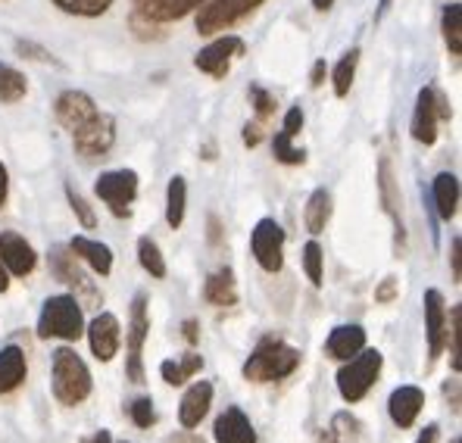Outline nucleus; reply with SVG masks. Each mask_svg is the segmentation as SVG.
I'll use <instances>...</instances> for the list:
<instances>
[{
    "label": "nucleus",
    "instance_id": "79ce46f5",
    "mask_svg": "<svg viewBox=\"0 0 462 443\" xmlns=\"http://www.w3.org/2000/svg\"><path fill=\"white\" fill-rule=\"evenodd\" d=\"M16 51H19V57H29V60H41V63H53V57L44 51V47H38V44H32V41H19L16 44Z\"/></svg>",
    "mask_w": 462,
    "mask_h": 443
},
{
    "label": "nucleus",
    "instance_id": "7ed1b4c3",
    "mask_svg": "<svg viewBox=\"0 0 462 443\" xmlns=\"http://www.w3.org/2000/svg\"><path fill=\"white\" fill-rule=\"evenodd\" d=\"M81 331H85V318H81V306L76 297L60 294V297L44 300L41 318H38V337L79 340Z\"/></svg>",
    "mask_w": 462,
    "mask_h": 443
},
{
    "label": "nucleus",
    "instance_id": "20e7f679",
    "mask_svg": "<svg viewBox=\"0 0 462 443\" xmlns=\"http://www.w3.org/2000/svg\"><path fill=\"white\" fill-rule=\"evenodd\" d=\"M382 365H384V356L378 350H359L353 359H346V365L337 372V391L346 403H359L365 393L375 387L378 374H382Z\"/></svg>",
    "mask_w": 462,
    "mask_h": 443
},
{
    "label": "nucleus",
    "instance_id": "39448f33",
    "mask_svg": "<svg viewBox=\"0 0 462 443\" xmlns=\"http://www.w3.org/2000/svg\"><path fill=\"white\" fill-rule=\"evenodd\" d=\"M266 0H203L197 6V32L200 35H216V32H226L235 23H241L244 16H250L254 10Z\"/></svg>",
    "mask_w": 462,
    "mask_h": 443
},
{
    "label": "nucleus",
    "instance_id": "4be33fe9",
    "mask_svg": "<svg viewBox=\"0 0 462 443\" xmlns=\"http://www.w3.org/2000/svg\"><path fill=\"white\" fill-rule=\"evenodd\" d=\"M69 250L76 259H85V263L91 265V272H97L100 278H106L113 272V250L106 247V244L91 241V237H85V235H76L69 241Z\"/></svg>",
    "mask_w": 462,
    "mask_h": 443
},
{
    "label": "nucleus",
    "instance_id": "37998d69",
    "mask_svg": "<svg viewBox=\"0 0 462 443\" xmlns=\"http://www.w3.org/2000/svg\"><path fill=\"white\" fill-rule=\"evenodd\" d=\"M397 291H400V288H397V278L387 275L384 281L375 288V303H391V300L397 297Z\"/></svg>",
    "mask_w": 462,
    "mask_h": 443
},
{
    "label": "nucleus",
    "instance_id": "58836bf2",
    "mask_svg": "<svg viewBox=\"0 0 462 443\" xmlns=\"http://www.w3.org/2000/svg\"><path fill=\"white\" fill-rule=\"evenodd\" d=\"M66 197H69V207L76 209V216H79V222L85 225V228H94L97 225V219H94V209H91V203L85 200V197L79 194L72 185H66Z\"/></svg>",
    "mask_w": 462,
    "mask_h": 443
},
{
    "label": "nucleus",
    "instance_id": "49530a36",
    "mask_svg": "<svg viewBox=\"0 0 462 443\" xmlns=\"http://www.w3.org/2000/svg\"><path fill=\"white\" fill-rule=\"evenodd\" d=\"M444 397L450 400V406H453V412H459V378H450L444 384Z\"/></svg>",
    "mask_w": 462,
    "mask_h": 443
},
{
    "label": "nucleus",
    "instance_id": "0eeeda50",
    "mask_svg": "<svg viewBox=\"0 0 462 443\" xmlns=\"http://www.w3.org/2000/svg\"><path fill=\"white\" fill-rule=\"evenodd\" d=\"M250 250H254L256 263L266 272H282L284 265V228L275 219H260L250 237Z\"/></svg>",
    "mask_w": 462,
    "mask_h": 443
},
{
    "label": "nucleus",
    "instance_id": "a18cd8bd",
    "mask_svg": "<svg viewBox=\"0 0 462 443\" xmlns=\"http://www.w3.org/2000/svg\"><path fill=\"white\" fill-rule=\"evenodd\" d=\"M462 241L459 237H453V244H450V263H453V281H462Z\"/></svg>",
    "mask_w": 462,
    "mask_h": 443
},
{
    "label": "nucleus",
    "instance_id": "f3484780",
    "mask_svg": "<svg viewBox=\"0 0 462 443\" xmlns=\"http://www.w3.org/2000/svg\"><path fill=\"white\" fill-rule=\"evenodd\" d=\"M132 4H134V16L162 25V23H175V19H185L203 0H132Z\"/></svg>",
    "mask_w": 462,
    "mask_h": 443
},
{
    "label": "nucleus",
    "instance_id": "a878e982",
    "mask_svg": "<svg viewBox=\"0 0 462 443\" xmlns=\"http://www.w3.org/2000/svg\"><path fill=\"white\" fill-rule=\"evenodd\" d=\"M434 207H438L440 219L450 222L459 209V179L453 172H440L434 179Z\"/></svg>",
    "mask_w": 462,
    "mask_h": 443
},
{
    "label": "nucleus",
    "instance_id": "2eb2a0df",
    "mask_svg": "<svg viewBox=\"0 0 462 443\" xmlns=\"http://www.w3.org/2000/svg\"><path fill=\"white\" fill-rule=\"evenodd\" d=\"M438 91L434 88H422L419 91V100H416V113H412V138L419 144L431 147L438 141Z\"/></svg>",
    "mask_w": 462,
    "mask_h": 443
},
{
    "label": "nucleus",
    "instance_id": "2f4dec72",
    "mask_svg": "<svg viewBox=\"0 0 462 443\" xmlns=\"http://www.w3.org/2000/svg\"><path fill=\"white\" fill-rule=\"evenodd\" d=\"M25 91H29L25 75L19 69H13V66L0 63V100H4V104H16V100L25 97Z\"/></svg>",
    "mask_w": 462,
    "mask_h": 443
},
{
    "label": "nucleus",
    "instance_id": "1a4fd4ad",
    "mask_svg": "<svg viewBox=\"0 0 462 443\" xmlns=\"http://www.w3.org/2000/svg\"><path fill=\"white\" fill-rule=\"evenodd\" d=\"M378 194H382V209L393 219V250H397V256H403V250H406L403 197H400V188H397V181H393V169L387 160L378 162Z\"/></svg>",
    "mask_w": 462,
    "mask_h": 443
},
{
    "label": "nucleus",
    "instance_id": "c756f323",
    "mask_svg": "<svg viewBox=\"0 0 462 443\" xmlns=\"http://www.w3.org/2000/svg\"><path fill=\"white\" fill-rule=\"evenodd\" d=\"M359 438H363L359 419H353L350 412H337L335 419H331V428L322 438V443H359Z\"/></svg>",
    "mask_w": 462,
    "mask_h": 443
},
{
    "label": "nucleus",
    "instance_id": "5fc2aeb1",
    "mask_svg": "<svg viewBox=\"0 0 462 443\" xmlns=\"http://www.w3.org/2000/svg\"><path fill=\"white\" fill-rule=\"evenodd\" d=\"M331 4H335V0H312V6H316L319 13H322V10H328Z\"/></svg>",
    "mask_w": 462,
    "mask_h": 443
},
{
    "label": "nucleus",
    "instance_id": "864d4df0",
    "mask_svg": "<svg viewBox=\"0 0 462 443\" xmlns=\"http://www.w3.org/2000/svg\"><path fill=\"white\" fill-rule=\"evenodd\" d=\"M91 443H113V438H110L106 431H97V434H94V440H91Z\"/></svg>",
    "mask_w": 462,
    "mask_h": 443
},
{
    "label": "nucleus",
    "instance_id": "5701e85b",
    "mask_svg": "<svg viewBox=\"0 0 462 443\" xmlns=\"http://www.w3.org/2000/svg\"><path fill=\"white\" fill-rule=\"evenodd\" d=\"M365 346V328H359V325H337L335 331L328 334V344H325V350H328V356L335 359H353L359 350Z\"/></svg>",
    "mask_w": 462,
    "mask_h": 443
},
{
    "label": "nucleus",
    "instance_id": "8fccbe9b",
    "mask_svg": "<svg viewBox=\"0 0 462 443\" xmlns=\"http://www.w3.org/2000/svg\"><path fill=\"white\" fill-rule=\"evenodd\" d=\"M6 185H10V179H6V166L0 162V207H4V200H6Z\"/></svg>",
    "mask_w": 462,
    "mask_h": 443
},
{
    "label": "nucleus",
    "instance_id": "c9c22d12",
    "mask_svg": "<svg viewBox=\"0 0 462 443\" xmlns=\"http://www.w3.org/2000/svg\"><path fill=\"white\" fill-rule=\"evenodd\" d=\"M291 134L288 132H278L275 138H272V150H275V160L284 162V166H300L303 160H307V150L294 147L291 144Z\"/></svg>",
    "mask_w": 462,
    "mask_h": 443
},
{
    "label": "nucleus",
    "instance_id": "f8f14e48",
    "mask_svg": "<svg viewBox=\"0 0 462 443\" xmlns=\"http://www.w3.org/2000/svg\"><path fill=\"white\" fill-rule=\"evenodd\" d=\"M100 110L85 91H63L57 97V122L66 128L69 134H76L79 128H85Z\"/></svg>",
    "mask_w": 462,
    "mask_h": 443
},
{
    "label": "nucleus",
    "instance_id": "9d476101",
    "mask_svg": "<svg viewBox=\"0 0 462 443\" xmlns=\"http://www.w3.org/2000/svg\"><path fill=\"white\" fill-rule=\"evenodd\" d=\"M244 41L237 38V35H222V38H216L209 47H203L200 53L194 57V66L200 72H207V75H213V78H226L228 69H231V63H235L237 57H244Z\"/></svg>",
    "mask_w": 462,
    "mask_h": 443
},
{
    "label": "nucleus",
    "instance_id": "603ef678",
    "mask_svg": "<svg viewBox=\"0 0 462 443\" xmlns=\"http://www.w3.org/2000/svg\"><path fill=\"white\" fill-rule=\"evenodd\" d=\"M10 288V278H6V269H4V263H0V294Z\"/></svg>",
    "mask_w": 462,
    "mask_h": 443
},
{
    "label": "nucleus",
    "instance_id": "6e6552de",
    "mask_svg": "<svg viewBox=\"0 0 462 443\" xmlns=\"http://www.w3.org/2000/svg\"><path fill=\"white\" fill-rule=\"evenodd\" d=\"M147 331H151V322H147V297L134 294L132 300V325H128V363H125V374L141 384L144 381V363H141V350H144Z\"/></svg>",
    "mask_w": 462,
    "mask_h": 443
},
{
    "label": "nucleus",
    "instance_id": "f03ea898",
    "mask_svg": "<svg viewBox=\"0 0 462 443\" xmlns=\"http://www.w3.org/2000/svg\"><path fill=\"white\" fill-rule=\"evenodd\" d=\"M91 393V372L69 346L53 350V397L63 406H79Z\"/></svg>",
    "mask_w": 462,
    "mask_h": 443
},
{
    "label": "nucleus",
    "instance_id": "9b49d317",
    "mask_svg": "<svg viewBox=\"0 0 462 443\" xmlns=\"http://www.w3.org/2000/svg\"><path fill=\"white\" fill-rule=\"evenodd\" d=\"M113 141H116V122L106 113H97L85 128H79V132L72 134V144H76L79 153L88 156V160L106 156L113 147Z\"/></svg>",
    "mask_w": 462,
    "mask_h": 443
},
{
    "label": "nucleus",
    "instance_id": "7c9ffc66",
    "mask_svg": "<svg viewBox=\"0 0 462 443\" xmlns=\"http://www.w3.org/2000/svg\"><path fill=\"white\" fill-rule=\"evenodd\" d=\"M440 29H444V41L450 47L453 57L462 53V6L459 4H447L440 13Z\"/></svg>",
    "mask_w": 462,
    "mask_h": 443
},
{
    "label": "nucleus",
    "instance_id": "3c124183",
    "mask_svg": "<svg viewBox=\"0 0 462 443\" xmlns=\"http://www.w3.org/2000/svg\"><path fill=\"white\" fill-rule=\"evenodd\" d=\"M185 337H188V344H197V322L194 318H188L185 322Z\"/></svg>",
    "mask_w": 462,
    "mask_h": 443
},
{
    "label": "nucleus",
    "instance_id": "473e14b6",
    "mask_svg": "<svg viewBox=\"0 0 462 443\" xmlns=\"http://www.w3.org/2000/svg\"><path fill=\"white\" fill-rule=\"evenodd\" d=\"M356 63H359V51H346L341 60H337L335 72H331V85H335V94L337 97H346L353 88V75H356Z\"/></svg>",
    "mask_w": 462,
    "mask_h": 443
},
{
    "label": "nucleus",
    "instance_id": "f704fd0d",
    "mask_svg": "<svg viewBox=\"0 0 462 443\" xmlns=\"http://www.w3.org/2000/svg\"><path fill=\"white\" fill-rule=\"evenodd\" d=\"M60 10L72 13V16H85V19H94V16H104L106 10L113 6V0H53Z\"/></svg>",
    "mask_w": 462,
    "mask_h": 443
},
{
    "label": "nucleus",
    "instance_id": "6e6d98bb",
    "mask_svg": "<svg viewBox=\"0 0 462 443\" xmlns=\"http://www.w3.org/2000/svg\"><path fill=\"white\" fill-rule=\"evenodd\" d=\"M450 443H462V440H459V438H453V440H450Z\"/></svg>",
    "mask_w": 462,
    "mask_h": 443
},
{
    "label": "nucleus",
    "instance_id": "393cba45",
    "mask_svg": "<svg viewBox=\"0 0 462 443\" xmlns=\"http://www.w3.org/2000/svg\"><path fill=\"white\" fill-rule=\"evenodd\" d=\"M25 372H29V365H25V350H19V346H4V350H0V393L16 391L25 381Z\"/></svg>",
    "mask_w": 462,
    "mask_h": 443
},
{
    "label": "nucleus",
    "instance_id": "ea45409f",
    "mask_svg": "<svg viewBox=\"0 0 462 443\" xmlns=\"http://www.w3.org/2000/svg\"><path fill=\"white\" fill-rule=\"evenodd\" d=\"M250 100H254V110H256V119L260 122H266L269 115L275 113V97H272L266 88H260V85L250 88Z\"/></svg>",
    "mask_w": 462,
    "mask_h": 443
},
{
    "label": "nucleus",
    "instance_id": "a211bd4d",
    "mask_svg": "<svg viewBox=\"0 0 462 443\" xmlns=\"http://www.w3.org/2000/svg\"><path fill=\"white\" fill-rule=\"evenodd\" d=\"M422 406H425V393H422V387H416V384L397 387V391L391 393V400H387V412H391L397 428H412V421L419 419Z\"/></svg>",
    "mask_w": 462,
    "mask_h": 443
},
{
    "label": "nucleus",
    "instance_id": "ddd939ff",
    "mask_svg": "<svg viewBox=\"0 0 462 443\" xmlns=\"http://www.w3.org/2000/svg\"><path fill=\"white\" fill-rule=\"evenodd\" d=\"M0 263H4V269L13 272L16 278H25V275H32V272H35L38 254L23 235H13V231H6V235H0Z\"/></svg>",
    "mask_w": 462,
    "mask_h": 443
},
{
    "label": "nucleus",
    "instance_id": "c03bdc74",
    "mask_svg": "<svg viewBox=\"0 0 462 443\" xmlns=\"http://www.w3.org/2000/svg\"><path fill=\"white\" fill-rule=\"evenodd\" d=\"M263 125H266V122H247V125H244V144L247 147H256L263 141Z\"/></svg>",
    "mask_w": 462,
    "mask_h": 443
},
{
    "label": "nucleus",
    "instance_id": "09e8293b",
    "mask_svg": "<svg viewBox=\"0 0 462 443\" xmlns=\"http://www.w3.org/2000/svg\"><path fill=\"white\" fill-rule=\"evenodd\" d=\"M438 434H440V431H438V425H428L425 431L419 434V440H416V443H438Z\"/></svg>",
    "mask_w": 462,
    "mask_h": 443
},
{
    "label": "nucleus",
    "instance_id": "f257e3e1",
    "mask_svg": "<svg viewBox=\"0 0 462 443\" xmlns=\"http://www.w3.org/2000/svg\"><path fill=\"white\" fill-rule=\"evenodd\" d=\"M300 365V353L291 344L278 337H266L256 344V350L250 353V359L244 363V378L266 384V381H282Z\"/></svg>",
    "mask_w": 462,
    "mask_h": 443
},
{
    "label": "nucleus",
    "instance_id": "aec40b11",
    "mask_svg": "<svg viewBox=\"0 0 462 443\" xmlns=\"http://www.w3.org/2000/svg\"><path fill=\"white\" fill-rule=\"evenodd\" d=\"M51 269L57 272L60 281H66L72 291H79V297L100 303V300H97V291L91 288V281L85 278V272H79V269H76V256H72V250L66 254L63 247H53V254H51ZM79 297H76V300H79Z\"/></svg>",
    "mask_w": 462,
    "mask_h": 443
},
{
    "label": "nucleus",
    "instance_id": "bb28decb",
    "mask_svg": "<svg viewBox=\"0 0 462 443\" xmlns=\"http://www.w3.org/2000/svg\"><path fill=\"white\" fill-rule=\"evenodd\" d=\"M331 219V194L325 188H316L307 200V209H303V222H307L310 235H322L325 225Z\"/></svg>",
    "mask_w": 462,
    "mask_h": 443
},
{
    "label": "nucleus",
    "instance_id": "4d7b16f0",
    "mask_svg": "<svg viewBox=\"0 0 462 443\" xmlns=\"http://www.w3.org/2000/svg\"><path fill=\"white\" fill-rule=\"evenodd\" d=\"M122 443H125V440H122Z\"/></svg>",
    "mask_w": 462,
    "mask_h": 443
},
{
    "label": "nucleus",
    "instance_id": "b1692460",
    "mask_svg": "<svg viewBox=\"0 0 462 443\" xmlns=\"http://www.w3.org/2000/svg\"><path fill=\"white\" fill-rule=\"evenodd\" d=\"M203 300H207L209 306H235L237 303V281H235V272L228 269V265H222V269H216L213 275L207 278V284H203Z\"/></svg>",
    "mask_w": 462,
    "mask_h": 443
},
{
    "label": "nucleus",
    "instance_id": "cd10ccee",
    "mask_svg": "<svg viewBox=\"0 0 462 443\" xmlns=\"http://www.w3.org/2000/svg\"><path fill=\"white\" fill-rule=\"evenodd\" d=\"M185 203H188V185L181 175H172L166 188V222L169 228H181L185 222Z\"/></svg>",
    "mask_w": 462,
    "mask_h": 443
},
{
    "label": "nucleus",
    "instance_id": "412c9836",
    "mask_svg": "<svg viewBox=\"0 0 462 443\" xmlns=\"http://www.w3.org/2000/svg\"><path fill=\"white\" fill-rule=\"evenodd\" d=\"M216 443H256V431L250 425V419L237 406L226 409V412L216 419Z\"/></svg>",
    "mask_w": 462,
    "mask_h": 443
},
{
    "label": "nucleus",
    "instance_id": "dca6fc26",
    "mask_svg": "<svg viewBox=\"0 0 462 443\" xmlns=\"http://www.w3.org/2000/svg\"><path fill=\"white\" fill-rule=\"evenodd\" d=\"M425 331H428V356L434 359L444 353V334H447V306L440 291H425Z\"/></svg>",
    "mask_w": 462,
    "mask_h": 443
},
{
    "label": "nucleus",
    "instance_id": "c85d7f7f",
    "mask_svg": "<svg viewBox=\"0 0 462 443\" xmlns=\"http://www.w3.org/2000/svg\"><path fill=\"white\" fill-rule=\"evenodd\" d=\"M203 369V356L200 353H188L185 359H181V363H172V359H166V363L160 365V374H162V381H166V384H185L188 378H191V374H197Z\"/></svg>",
    "mask_w": 462,
    "mask_h": 443
},
{
    "label": "nucleus",
    "instance_id": "e433bc0d",
    "mask_svg": "<svg viewBox=\"0 0 462 443\" xmlns=\"http://www.w3.org/2000/svg\"><path fill=\"white\" fill-rule=\"evenodd\" d=\"M322 259H325V254L316 241H310L307 247H303V269H307V278L312 281V288H322V281H325Z\"/></svg>",
    "mask_w": 462,
    "mask_h": 443
},
{
    "label": "nucleus",
    "instance_id": "4468645a",
    "mask_svg": "<svg viewBox=\"0 0 462 443\" xmlns=\"http://www.w3.org/2000/svg\"><path fill=\"white\" fill-rule=\"evenodd\" d=\"M88 340H91L94 356H97L100 363H110L116 353H119V344H122L119 318H116L113 312H100V316L91 322V328H88Z\"/></svg>",
    "mask_w": 462,
    "mask_h": 443
},
{
    "label": "nucleus",
    "instance_id": "72a5a7b5",
    "mask_svg": "<svg viewBox=\"0 0 462 443\" xmlns=\"http://www.w3.org/2000/svg\"><path fill=\"white\" fill-rule=\"evenodd\" d=\"M138 259L144 265V272H151V278H166V259H162L153 237H141L138 241Z\"/></svg>",
    "mask_w": 462,
    "mask_h": 443
},
{
    "label": "nucleus",
    "instance_id": "4c0bfd02",
    "mask_svg": "<svg viewBox=\"0 0 462 443\" xmlns=\"http://www.w3.org/2000/svg\"><path fill=\"white\" fill-rule=\"evenodd\" d=\"M459 316H462V309H459V306H453V309H450V322H447V334H444V346H450V363H453V372H459V346H457Z\"/></svg>",
    "mask_w": 462,
    "mask_h": 443
},
{
    "label": "nucleus",
    "instance_id": "a19ab883",
    "mask_svg": "<svg viewBox=\"0 0 462 443\" xmlns=\"http://www.w3.org/2000/svg\"><path fill=\"white\" fill-rule=\"evenodd\" d=\"M153 419H156V412H153V400L151 397H138L132 403V421L138 428H151L153 425Z\"/></svg>",
    "mask_w": 462,
    "mask_h": 443
},
{
    "label": "nucleus",
    "instance_id": "6ab92c4d",
    "mask_svg": "<svg viewBox=\"0 0 462 443\" xmlns=\"http://www.w3.org/2000/svg\"><path fill=\"white\" fill-rule=\"evenodd\" d=\"M209 403H213V384H209V381H197V384L188 387V393L181 397V406H179L181 428L194 431L203 421V415L209 412Z\"/></svg>",
    "mask_w": 462,
    "mask_h": 443
},
{
    "label": "nucleus",
    "instance_id": "de8ad7c7",
    "mask_svg": "<svg viewBox=\"0 0 462 443\" xmlns=\"http://www.w3.org/2000/svg\"><path fill=\"white\" fill-rule=\"evenodd\" d=\"M325 75H328V66H325V60H319L316 66H312V78H310V85L312 88H319L325 81Z\"/></svg>",
    "mask_w": 462,
    "mask_h": 443
},
{
    "label": "nucleus",
    "instance_id": "423d86ee",
    "mask_svg": "<svg viewBox=\"0 0 462 443\" xmlns=\"http://www.w3.org/2000/svg\"><path fill=\"white\" fill-rule=\"evenodd\" d=\"M94 190H97L100 200L110 207V213L116 219H125V216L132 213L134 197H138V175H134L132 169H113V172L100 175Z\"/></svg>",
    "mask_w": 462,
    "mask_h": 443
}]
</instances>
